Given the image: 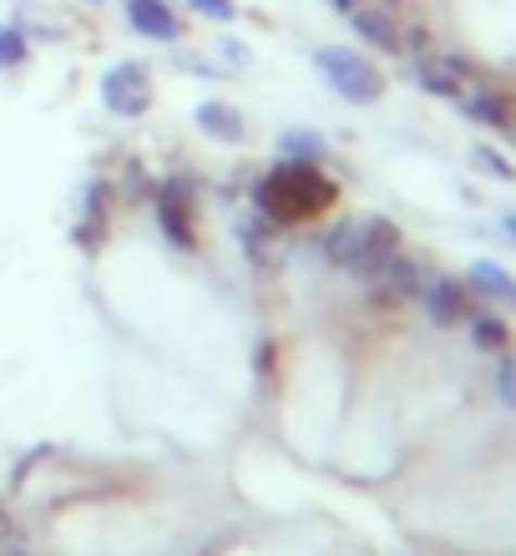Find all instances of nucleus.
<instances>
[{"mask_svg": "<svg viewBox=\"0 0 516 556\" xmlns=\"http://www.w3.org/2000/svg\"><path fill=\"white\" fill-rule=\"evenodd\" d=\"M512 132H516V122H512Z\"/></svg>", "mask_w": 516, "mask_h": 556, "instance_id": "nucleus-28", "label": "nucleus"}, {"mask_svg": "<svg viewBox=\"0 0 516 556\" xmlns=\"http://www.w3.org/2000/svg\"><path fill=\"white\" fill-rule=\"evenodd\" d=\"M471 339H476V350H487V354H506V344H512V329H506L502 319H491V314H471Z\"/></svg>", "mask_w": 516, "mask_h": 556, "instance_id": "nucleus-17", "label": "nucleus"}, {"mask_svg": "<svg viewBox=\"0 0 516 556\" xmlns=\"http://www.w3.org/2000/svg\"><path fill=\"white\" fill-rule=\"evenodd\" d=\"M329 5H335V11H344V15H350L354 5H365V0H329Z\"/></svg>", "mask_w": 516, "mask_h": 556, "instance_id": "nucleus-23", "label": "nucleus"}, {"mask_svg": "<svg viewBox=\"0 0 516 556\" xmlns=\"http://www.w3.org/2000/svg\"><path fill=\"white\" fill-rule=\"evenodd\" d=\"M279 157L284 162H319L325 157V137L310 132V127H289V132H279Z\"/></svg>", "mask_w": 516, "mask_h": 556, "instance_id": "nucleus-16", "label": "nucleus"}, {"mask_svg": "<svg viewBox=\"0 0 516 556\" xmlns=\"http://www.w3.org/2000/svg\"><path fill=\"white\" fill-rule=\"evenodd\" d=\"M456 106H461V112H466V117H471V122H487V127H502V132H506V127H512V102H506V97H502V91H487V87H476V91H461V97H456Z\"/></svg>", "mask_w": 516, "mask_h": 556, "instance_id": "nucleus-13", "label": "nucleus"}, {"mask_svg": "<svg viewBox=\"0 0 516 556\" xmlns=\"http://www.w3.org/2000/svg\"><path fill=\"white\" fill-rule=\"evenodd\" d=\"M466 289L487 293L491 304H506V308H516V278L506 274L502 264H491V258H481V264H471V274H466Z\"/></svg>", "mask_w": 516, "mask_h": 556, "instance_id": "nucleus-14", "label": "nucleus"}, {"mask_svg": "<svg viewBox=\"0 0 516 556\" xmlns=\"http://www.w3.org/2000/svg\"><path fill=\"white\" fill-rule=\"evenodd\" d=\"M496 395L516 410V354H502V365H496Z\"/></svg>", "mask_w": 516, "mask_h": 556, "instance_id": "nucleus-19", "label": "nucleus"}, {"mask_svg": "<svg viewBox=\"0 0 516 556\" xmlns=\"http://www.w3.org/2000/svg\"><path fill=\"white\" fill-rule=\"evenodd\" d=\"M274 233H279V228H274L268 218H259V213H253V218H238V243L249 249L253 268H274V249H268V238Z\"/></svg>", "mask_w": 516, "mask_h": 556, "instance_id": "nucleus-15", "label": "nucleus"}, {"mask_svg": "<svg viewBox=\"0 0 516 556\" xmlns=\"http://www.w3.org/2000/svg\"><path fill=\"white\" fill-rule=\"evenodd\" d=\"M192 182L188 177H163L158 188H152V203H158V223H163V233L173 249L192 253L198 249V233H192Z\"/></svg>", "mask_w": 516, "mask_h": 556, "instance_id": "nucleus-3", "label": "nucleus"}, {"mask_svg": "<svg viewBox=\"0 0 516 556\" xmlns=\"http://www.w3.org/2000/svg\"><path fill=\"white\" fill-rule=\"evenodd\" d=\"M0 536H11V521H5V511H0Z\"/></svg>", "mask_w": 516, "mask_h": 556, "instance_id": "nucleus-26", "label": "nucleus"}, {"mask_svg": "<svg viewBox=\"0 0 516 556\" xmlns=\"http://www.w3.org/2000/svg\"><path fill=\"white\" fill-rule=\"evenodd\" d=\"M106 218H112V182L91 177L87 188H81V223H76V233H72V238L81 243V249H102Z\"/></svg>", "mask_w": 516, "mask_h": 556, "instance_id": "nucleus-8", "label": "nucleus"}, {"mask_svg": "<svg viewBox=\"0 0 516 556\" xmlns=\"http://www.w3.org/2000/svg\"><path fill=\"white\" fill-rule=\"evenodd\" d=\"M420 304H426V314L436 324H466L476 314L471 308V289L461 283V278H445V274H426V283H420Z\"/></svg>", "mask_w": 516, "mask_h": 556, "instance_id": "nucleus-6", "label": "nucleus"}, {"mask_svg": "<svg viewBox=\"0 0 516 556\" xmlns=\"http://www.w3.org/2000/svg\"><path fill=\"white\" fill-rule=\"evenodd\" d=\"M314 72L325 76L329 87L340 91L344 102L354 106H369L385 97V76L375 61H365L360 51H350V46H319L314 51Z\"/></svg>", "mask_w": 516, "mask_h": 556, "instance_id": "nucleus-2", "label": "nucleus"}, {"mask_svg": "<svg viewBox=\"0 0 516 556\" xmlns=\"http://www.w3.org/2000/svg\"><path fill=\"white\" fill-rule=\"evenodd\" d=\"M476 162H481V167H487V173H496V177H502V182H512V162H506L502 157V152H491V147H476Z\"/></svg>", "mask_w": 516, "mask_h": 556, "instance_id": "nucleus-20", "label": "nucleus"}, {"mask_svg": "<svg viewBox=\"0 0 516 556\" xmlns=\"http://www.w3.org/2000/svg\"><path fill=\"white\" fill-rule=\"evenodd\" d=\"M30 61V41L21 26H0V66H26Z\"/></svg>", "mask_w": 516, "mask_h": 556, "instance_id": "nucleus-18", "label": "nucleus"}, {"mask_svg": "<svg viewBox=\"0 0 516 556\" xmlns=\"http://www.w3.org/2000/svg\"><path fill=\"white\" fill-rule=\"evenodd\" d=\"M192 122H198L213 142H243V112H238L234 102H198L192 106Z\"/></svg>", "mask_w": 516, "mask_h": 556, "instance_id": "nucleus-12", "label": "nucleus"}, {"mask_svg": "<svg viewBox=\"0 0 516 556\" xmlns=\"http://www.w3.org/2000/svg\"><path fill=\"white\" fill-rule=\"evenodd\" d=\"M87 5H102V0H87Z\"/></svg>", "mask_w": 516, "mask_h": 556, "instance_id": "nucleus-27", "label": "nucleus"}, {"mask_svg": "<svg viewBox=\"0 0 516 556\" xmlns=\"http://www.w3.org/2000/svg\"><path fill=\"white\" fill-rule=\"evenodd\" d=\"M350 26H354V36H360L365 46L400 56V21L385 11V5H354V11H350Z\"/></svg>", "mask_w": 516, "mask_h": 556, "instance_id": "nucleus-10", "label": "nucleus"}, {"mask_svg": "<svg viewBox=\"0 0 516 556\" xmlns=\"http://www.w3.org/2000/svg\"><path fill=\"white\" fill-rule=\"evenodd\" d=\"M102 102L112 117H142L152 106V72L142 61H117L102 76Z\"/></svg>", "mask_w": 516, "mask_h": 556, "instance_id": "nucleus-4", "label": "nucleus"}, {"mask_svg": "<svg viewBox=\"0 0 516 556\" xmlns=\"http://www.w3.org/2000/svg\"><path fill=\"white\" fill-rule=\"evenodd\" d=\"M325 258L329 264H340V268H350V274H360V278H369V253H365V228H360V218H344V223H335L325 233Z\"/></svg>", "mask_w": 516, "mask_h": 556, "instance_id": "nucleus-9", "label": "nucleus"}, {"mask_svg": "<svg viewBox=\"0 0 516 556\" xmlns=\"http://www.w3.org/2000/svg\"><path fill=\"white\" fill-rule=\"evenodd\" d=\"M400 5H411V0H385V11H390V15H395Z\"/></svg>", "mask_w": 516, "mask_h": 556, "instance_id": "nucleus-25", "label": "nucleus"}, {"mask_svg": "<svg viewBox=\"0 0 516 556\" xmlns=\"http://www.w3.org/2000/svg\"><path fill=\"white\" fill-rule=\"evenodd\" d=\"M411 66H415V81L426 91H436V97H445V102H456L461 91H466V81H471V66L461 56H430L426 51V56H415Z\"/></svg>", "mask_w": 516, "mask_h": 556, "instance_id": "nucleus-7", "label": "nucleus"}, {"mask_svg": "<svg viewBox=\"0 0 516 556\" xmlns=\"http://www.w3.org/2000/svg\"><path fill=\"white\" fill-rule=\"evenodd\" d=\"M223 56H234L238 66H243V61H249V46H238V41H223Z\"/></svg>", "mask_w": 516, "mask_h": 556, "instance_id": "nucleus-22", "label": "nucleus"}, {"mask_svg": "<svg viewBox=\"0 0 516 556\" xmlns=\"http://www.w3.org/2000/svg\"><path fill=\"white\" fill-rule=\"evenodd\" d=\"M192 11H203L207 21H234V0H188Z\"/></svg>", "mask_w": 516, "mask_h": 556, "instance_id": "nucleus-21", "label": "nucleus"}, {"mask_svg": "<svg viewBox=\"0 0 516 556\" xmlns=\"http://www.w3.org/2000/svg\"><path fill=\"white\" fill-rule=\"evenodd\" d=\"M335 203V182H329L314 162H279L268 177L253 188V213L268 218L274 228H294Z\"/></svg>", "mask_w": 516, "mask_h": 556, "instance_id": "nucleus-1", "label": "nucleus"}, {"mask_svg": "<svg viewBox=\"0 0 516 556\" xmlns=\"http://www.w3.org/2000/svg\"><path fill=\"white\" fill-rule=\"evenodd\" d=\"M127 21H133V30L148 36V41H177V36H183V21L173 15L167 0H127Z\"/></svg>", "mask_w": 516, "mask_h": 556, "instance_id": "nucleus-11", "label": "nucleus"}, {"mask_svg": "<svg viewBox=\"0 0 516 556\" xmlns=\"http://www.w3.org/2000/svg\"><path fill=\"white\" fill-rule=\"evenodd\" d=\"M420 283H426V264H415L411 253H390L375 274H369V289H375V304L395 308L405 299H420Z\"/></svg>", "mask_w": 516, "mask_h": 556, "instance_id": "nucleus-5", "label": "nucleus"}, {"mask_svg": "<svg viewBox=\"0 0 516 556\" xmlns=\"http://www.w3.org/2000/svg\"><path fill=\"white\" fill-rule=\"evenodd\" d=\"M502 228H506V233L516 238V213H506V218H502Z\"/></svg>", "mask_w": 516, "mask_h": 556, "instance_id": "nucleus-24", "label": "nucleus"}]
</instances>
